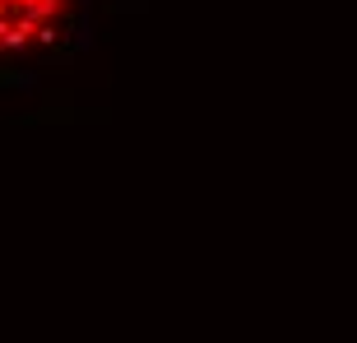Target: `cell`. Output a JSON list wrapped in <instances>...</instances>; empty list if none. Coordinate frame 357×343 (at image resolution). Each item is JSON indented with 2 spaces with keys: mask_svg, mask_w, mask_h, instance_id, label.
I'll return each instance as SVG.
<instances>
[{
  "mask_svg": "<svg viewBox=\"0 0 357 343\" xmlns=\"http://www.w3.org/2000/svg\"><path fill=\"white\" fill-rule=\"evenodd\" d=\"M56 10H61V0H0V52L38 38Z\"/></svg>",
  "mask_w": 357,
  "mask_h": 343,
  "instance_id": "1",
  "label": "cell"
}]
</instances>
